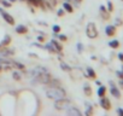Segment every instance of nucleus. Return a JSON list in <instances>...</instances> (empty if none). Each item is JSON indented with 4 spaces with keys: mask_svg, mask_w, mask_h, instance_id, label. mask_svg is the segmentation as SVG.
Returning <instances> with one entry per match:
<instances>
[{
    "mask_svg": "<svg viewBox=\"0 0 123 116\" xmlns=\"http://www.w3.org/2000/svg\"><path fill=\"white\" fill-rule=\"evenodd\" d=\"M35 79H36V81L37 82H40V84H48L49 81H51V75H49V73H47V71H41V73H37L36 75H35Z\"/></svg>",
    "mask_w": 123,
    "mask_h": 116,
    "instance_id": "obj_3",
    "label": "nucleus"
},
{
    "mask_svg": "<svg viewBox=\"0 0 123 116\" xmlns=\"http://www.w3.org/2000/svg\"><path fill=\"white\" fill-rule=\"evenodd\" d=\"M0 65H1V68H4V69H11L12 67H13V62L12 61H10L9 58H3V59H0Z\"/></svg>",
    "mask_w": 123,
    "mask_h": 116,
    "instance_id": "obj_6",
    "label": "nucleus"
},
{
    "mask_svg": "<svg viewBox=\"0 0 123 116\" xmlns=\"http://www.w3.org/2000/svg\"><path fill=\"white\" fill-rule=\"evenodd\" d=\"M51 44L54 46V48H55L57 51H62V46H60V44H58L55 40H52V41H51Z\"/></svg>",
    "mask_w": 123,
    "mask_h": 116,
    "instance_id": "obj_18",
    "label": "nucleus"
},
{
    "mask_svg": "<svg viewBox=\"0 0 123 116\" xmlns=\"http://www.w3.org/2000/svg\"><path fill=\"white\" fill-rule=\"evenodd\" d=\"M16 32H17L18 34H24V33L28 32V29H27L25 26H18V27L16 28Z\"/></svg>",
    "mask_w": 123,
    "mask_h": 116,
    "instance_id": "obj_10",
    "label": "nucleus"
},
{
    "mask_svg": "<svg viewBox=\"0 0 123 116\" xmlns=\"http://www.w3.org/2000/svg\"><path fill=\"white\" fill-rule=\"evenodd\" d=\"M43 48H45V50H47V51H49V52H52V53H54V52H58V51L54 48V46H53L52 44H47L46 46H43Z\"/></svg>",
    "mask_w": 123,
    "mask_h": 116,
    "instance_id": "obj_11",
    "label": "nucleus"
},
{
    "mask_svg": "<svg viewBox=\"0 0 123 116\" xmlns=\"http://www.w3.org/2000/svg\"><path fill=\"white\" fill-rule=\"evenodd\" d=\"M100 105H101V106H103V108H104L105 110H109V109L111 108L110 100H109L107 98H104V97H103V98L100 99Z\"/></svg>",
    "mask_w": 123,
    "mask_h": 116,
    "instance_id": "obj_8",
    "label": "nucleus"
},
{
    "mask_svg": "<svg viewBox=\"0 0 123 116\" xmlns=\"http://www.w3.org/2000/svg\"><path fill=\"white\" fill-rule=\"evenodd\" d=\"M0 13L3 15V17H4V19L7 22V23H10L11 26H13L15 24V19H13V17L10 15V13H7V12H5L4 11V9H0Z\"/></svg>",
    "mask_w": 123,
    "mask_h": 116,
    "instance_id": "obj_5",
    "label": "nucleus"
},
{
    "mask_svg": "<svg viewBox=\"0 0 123 116\" xmlns=\"http://www.w3.org/2000/svg\"><path fill=\"white\" fill-rule=\"evenodd\" d=\"M1 4H3L5 7H10V6H11V3H10V1H6V0H1Z\"/></svg>",
    "mask_w": 123,
    "mask_h": 116,
    "instance_id": "obj_26",
    "label": "nucleus"
},
{
    "mask_svg": "<svg viewBox=\"0 0 123 116\" xmlns=\"http://www.w3.org/2000/svg\"><path fill=\"white\" fill-rule=\"evenodd\" d=\"M115 32H116V28H115L113 26H109V27H106V29H105V33H106L109 36H112V35L115 34Z\"/></svg>",
    "mask_w": 123,
    "mask_h": 116,
    "instance_id": "obj_9",
    "label": "nucleus"
},
{
    "mask_svg": "<svg viewBox=\"0 0 123 116\" xmlns=\"http://www.w3.org/2000/svg\"><path fill=\"white\" fill-rule=\"evenodd\" d=\"M93 112V110H92V106H88V110L86 111V115H91Z\"/></svg>",
    "mask_w": 123,
    "mask_h": 116,
    "instance_id": "obj_31",
    "label": "nucleus"
},
{
    "mask_svg": "<svg viewBox=\"0 0 123 116\" xmlns=\"http://www.w3.org/2000/svg\"><path fill=\"white\" fill-rule=\"evenodd\" d=\"M65 91L62 88V87H51V88H48L47 91H46V96L48 97V98H51V99H54V100H57V99H62V98H64L65 97Z\"/></svg>",
    "mask_w": 123,
    "mask_h": 116,
    "instance_id": "obj_1",
    "label": "nucleus"
},
{
    "mask_svg": "<svg viewBox=\"0 0 123 116\" xmlns=\"http://www.w3.org/2000/svg\"><path fill=\"white\" fill-rule=\"evenodd\" d=\"M63 7H64V10H65V11H68L69 13H71V12L74 11L73 6H71V5H70L69 3H64V4H63Z\"/></svg>",
    "mask_w": 123,
    "mask_h": 116,
    "instance_id": "obj_13",
    "label": "nucleus"
},
{
    "mask_svg": "<svg viewBox=\"0 0 123 116\" xmlns=\"http://www.w3.org/2000/svg\"><path fill=\"white\" fill-rule=\"evenodd\" d=\"M111 86H112V87H111V93H112V96H113V97H116V98H119V96H121V94H119L118 90H117L112 84H111Z\"/></svg>",
    "mask_w": 123,
    "mask_h": 116,
    "instance_id": "obj_12",
    "label": "nucleus"
},
{
    "mask_svg": "<svg viewBox=\"0 0 123 116\" xmlns=\"http://www.w3.org/2000/svg\"><path fill=\"white\" fill-rule=\"evenodd\" d=\"M46 1L49 3L52 6H55V5H57V0H46Z\"/></svg>",
    "mask_w": 123,
    "mask_h": 116,
    "instance_id": "obj_28",
    "label": "nucleus"
},
{
    "mask_svg": "<svg viewBox=\"0 0 123 116\" xmlns=\"http://www.w3.org/2000/svg\"><path fill=\"white\" fill-rule=\"evenodd\" d=\"M121 84H122V86H123V80H122V82H121Z\"/></svg>",
    "mask_w": 123,
    "mask_h": 116,
    "instance_id": "obj_41",
    "label": "nucleus"
},
{
    "mask_svg": "<svg viewBox=\"0 0 123 116\" xmlns=\"http://www.w3.org/2000/svg\"><path fill=\"white\" fill-rule=\"evenodd\" d=\"M29 56H30V57H37L35 53H29Z\"/></svg>",
    "mask_w": 123,
    "mask_h": 116,
    "instance_id": "obj_38",
    "label": "nucleus"
},
{
    "mask_svg": "<svg viewBox=\"0 0 123 116\" xmlns=\"http://www.w3.org/2000/svg\"><path fill=\"white\" fill-rule=\"evenodd\" d=\"M10 42H11V38H10L9 35H6V36H5V39H4V41H3L1 44H0V45H1V46H7Z\"/></svg>",
    "mask_w": 123,
    "mask_h": 116,
    "instance_id": "obj_17",
    "label": "nucleus"
},
{
    "mask_svg": "<svg viewBox=\"0 0 123 116\" xmlns=\"http://www.w3.org/2000/svg\"><path fill=\"white\" fill-rule=\"evenodd\" d=\"M12 76H13V79H15V80H17V81H18V80H21V79H22V74H19V73H18V71H15V73H13V75H12Z\"/></svg>",
    "mask_w": 123,
    "mask_h": 116,
    "instance_id": "obj_24",
    "label": "nucleus"
},
{
    "mask_svg": "<svg viewBox=\"0 0 123 116\" xmlns=\"http://www.w3.org/2000/svg\"><path fill=\"white\" fill-rule=\"evenodd\" d=\"M71 106L70 100L65 99V98H62V99H57L54 103V108L57 110H68Z\"/></svg>",
    "mask_w": 123,
    "mask_h": 116,
    "instance_id": "obj_2",
    "label": "nucleus"
},
{
    "mask_svg": "<svg viewBox=\"0 0 123 116\" xmlns=\"http://www.w3.org/2000/svg\"><path fill=\"white\" fill-rule=\"evenodd\" d=\"M68 115H74V116H81V111L79 109H76L75 106H70L68 110H67Z\"/></svg>",
    "mask_w": 123,
    "mask_h": 116,
    "instance_id": "obj_7",
    "label": "nucleus"
},
{
    "mask_svg": "<svg viewBox=\"0 0 123 116\" xmlns=\"http://www.w3.org/2000/svg\"><path fill=\"white\" fill-rule=\"evenodd\" d=\"M63 13H64L63 10H59V11H58V16H63Z\"/></svg>",
    "mask_w": 123,
    "mask_h": 116,
    "instance_id": "obj_33",
    "label": "nucleus"
},
{
    "mask_svg": "<svg viewBox=\"0 0 123 116\" xmlns=\"http://www.w3.org/2000/svg\"><path fill=\"white\" fill-rule=\"evenodd\" d=\"M107 7H109V10H107L109 12H111V11H112V9H113V6H112V4H111V3H107Z\"/></svg>",
    "mask_w": 123,
    "mask_h": 116,
    "instance_id": "obj_30",
    "label": "nucleus"
},
{
    "mask_svg": "<svg viewBox=\"0 0 123 116\" xmlns=\"http://www.w3.org/2000/svg\"><path fill=\"white\" fill-rule=\"evenodd\" d=\"M77 46H79V51H80V52H82V45H81V44H79Z\"/></svg>",
    "mask_w": 123,
    "mask_h": 116,
    "instance_id": "obj_34",
    "label": "nucleus"
},
{
    "mask_svg": "<svg viewBox=\"0 0 123 116\" xmlns=\"http://www.w3.org/2000/svg\"><path fill=\"white\" fill-rule=\"evenodd\" d=\"M13 1H16V0H10V3H13Z\"/></svg>",
    "mask_w": 123,
    "mask_h": 116,
    "instance_id": "obj_39",
    "label": "nucleus"
},
{
    "mask_svg": "<svg viewBox=\"0 0 123 116\" xmlns=\"http://www.w3.org/2000/svg\"><path fill=\"white\" fill-rule=\"evenodd\" d=\"M83 91H85V93H86L87 96H92V88H91V86H89V85H85Z\"/></svg>",
    "mask_w": 123,
    "mask_h": 116,
    "instance_id": "obj_16",
    "label": "nucleus"
},
{
    "mask_svg": "<svg viewBox=\"0 0 123 116\" xmlns=\"http://www.w3.org/2000/svg\"><path fill=\"white\" fill-rule=\"evenodd\" d=\"M60 68H62V69H63L64 71H70V70H71V68H70V67H69L68 64H65V63H63V62H62V63H60Z\"/></svg>",
    "mask_w": 123,
    "mask_h": 116,
    "instance_id": "obj_19",
    "label": "nucleus"
},
{
    "mask_svg": "<svg viewBox=\"0 0 123 116\" xmlns=\"http://www.w3.org/2000/svg\"><path fill=\"white\" fill-rule=\"evenodd\" d=\"M86 33H87V36H88V38H91V39L97 38V36H98V30H97L95 24H94V23H88Z\"/></svg>",
    "mask_w": 123,
    "mask_h": 116,
    "instance_id": "obj_4",
    "label": "nucleus"
},
{
    "mask_svg": "<svg viewBox=\"0 0 123 116\" xmlns=\"http://www.w3.org/2000/svg\"><path fill=\"white\" fill-rule=\"evenodd\" d=\"M37 40H39V41H43V38H42V36H39Z\"/></svg>",
    "mask_w": 123,
    "mask_h": 116,
    "instance_id": "obj_37",
    "label": "nucleus"
},
{
    "mask_svg": "<svg viewBox=\"0 0 123 116\" xmlns=\"http://www.w3.org/2000/svg\"><path fill=\"white\" fill-rule=\"evenodd\" d=\"M87 73H88V75H89L92 79H94V77H95V73L93 71V69H92V68H87Z\"/></svg>",
    "mask_w": 123,
    "mask_h": 116,
    "instance_id": "obj_23",
    "label": "nucleus"
},
{
    "mask_svg": "<svg viewBox=\"0 0 123 116\" xmlns=\"http://www.w3.org/2000/svg\"><path fill=\"white\" fill-rule=\"evenodd\" d=\"M76 1H77V3H81V1H82V0H76Z\"/></svg>",
    "mask_w": 123,
    "mask_h": 116,
    "instance_id": "obj_40",
    "label": "nucleus"
},
{
    "mask_svg": "<svg viewBox=\"0 0 123 116\" xmlns=\"http://www.w3.org/2000/svg\"><path fill=\"white\" fill-rule=\"evenodd\" d=\"M12 54H15V51H13V50H9V48H5L4 52H1V56H7V57H10V56H12Z\"/></svg>",
    "mask_w": 123,
    "mask_h": 116,
    "instance_id": "obj_14",
    "label": "nucleus"
},
{
    "mask_svg": "<svg viewBox=\"0 0 123 116\" xmlns=\"http://www.w3.org/2000/svg\"><path fill=\"white\" fill-rule=\"evenodd\" d=\"M48 85L51 87H58V86H60V82L58 80H55V79H51V81L48 82Z\"/></svg>",
    "mask_w": 123,
    "mask_h": 116,
    "instance_id": "obj_15",
    "label": "nucleus"
},
{
    "mask_svg": "<svg viewBox=\"0 0 123 116\" xmlns=\"http://www.w3.org/2000/svg\"><path fill=\"white\" fill-rule=\"evenodd\" d=\"M117 112H118L119 115H123V110H122V109H118V110H117Z\"/></svg>",
    "mask_w": 123,
    "mask_h": 116,
    "instance_id": "obj_35",
    "label": "nucleus"
},
{
    "mask_svg": "<svg viewBox=\"0 0 123 116\" xmlns=\"http://www.w3.org/2000/svg\"><path fill=\"white\" fill-rule=\"evenodd\" d=\"M58 38H59V39H60L62 41H67V40H68V38H67L65 35H59Z\"/></svg>",
    "mask_w": 123,
    "mask_h": 116,
    "instance_id": "obj_29",
    "label": "nucleus"
},
{
    "mask_svg": "<svg viewBox=\"0 0 123 116\" xmlns=\"http://www.w3.org/2000/svg\"><path fill=\"white\" fill-rule=\"evenodd\" d=\"M29 3H31V4H34V5H36V6H39V3L36 1V0H28Z\"/></svg>",
    "mask_w": 123,
    "mask_h": 116,
    "instance_id": "obj_32",
    "label": "nucleus"
},
{
    "mask_svg": "<svg viewBox=\"0 0 123 116\" xmlns=\"http://www.w3.org/2000/svg\"><path fill=\"white\" fill-rule=\"evenodd\" d=\"M105 91H106V88H105L104 86H101V87L98 90V94H99V97H104V96H105Z\"/></svg>",
    "mask_w": 123,
    "mask_h": 116,
    "instance_id": "obj_20",
    "label": "nucleus"
},
{
    "mask_svg": "<svg viewBox=\"0 0 123 116\" xmlns=\"http://www.w3.org/2000/svg\"><path fill=\"white\" fill-rule=\"evenodd\" d=\"M53 32H54L55 34L59 33V32H60V27H59V26H54V27H53Z\"/></svg>",
    "mask_w": 123,
    "mask_h": 116,
    "instance_id": "obj_27",
    "label": "nucleus"
},
{
    "mask_svg": "<svg viewBox=\"0 0 123 116\" xmlns=\"http://www.w3.org/2000/svg\"><path fill=\"white\" fill-rule=\"evenodd\" d=\"M118 45H119V42H118L117 40H113V41H111V42H110V46H111V47H113V48H117V47H118Z\"/></svg>",
    "mask_w": 123,
    "mask_h": 116,
    "instance_id": "obj_25",
    "label": "nucleus"
},
{
    "mask_svg": "<svg viewBox=\"0 0 123 116\" xmlns=\"http://www.w3.org/2000/svg\"><path fill=\"white\" fill-rule=\"evenodd\" d=\"M118 57H119V59H121V61H122V62H123V53H121V54H119V56H118Z\"/></svg>",
    "mask_w": 123,
    "mask_h": 116,
    "instance_id": "obj_36",
    "label": "nucleus"
},
{
    "mask_svg": "<svg viewBox=\"0 0 123 116\" xmlns=\"http://www.w3.org/2000/svg\"><path fill=\"white\" fill-rule=\"evenodd\" d=\"M100 11H101V13H103V17H104L105 19H107V18H109V15L106 13V9H105L104 6H100Z\"/></svg>",
    "mask_w": 123,
    "mask_h": 116,
    "instance_id": "obj_21",
    "label": "nucleus"
},
{
    "mask_svg": "<svg viewBox=\"0 0 123 116\" xmlns=\"http://www.w3.org/2000/svg\"><path fill=\"white\" fill-rule=\"evenodd\" d=\"M13 65L16 67V68H18V69H21V70H23L25 67H24V64H22V63H19V62H13Z\"/></svg>",
    "mask_w": 123,
    "mask_h": 116,
    "instance_id": "obj_22",
    "label": "nucleus"
}]
</instances>
